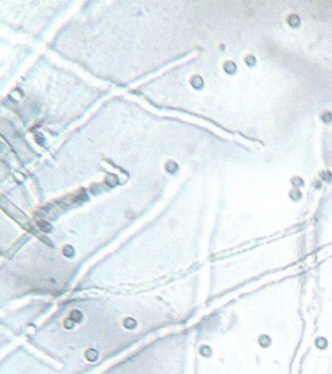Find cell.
I'll return each instance as SVG.
<instances>
[{"mask_svg":"<svg viewBox=\"0 0 332 374\" xmlns=\"http://www.w3.org/2000/svg\"><path fill=\"white\" fill-rule=\"evenodd\" d=\"M124 326L127 328H134L136 326V322L134 319H126L124 321Z\"/></svg>","mask_w":332,"mask_h":374,"instance_id":"cell-1","label":"cell"},{"mask_svg":"<svg viewBox=\"0 0 332 374\" xmlns=\"http://www.w3.org/2000/svg\"><path fill=\"white\" fill-rule=\"evenodd\" d=\"M70 318L73 322H80L82 320V314L79 311H73L70 315Z\"/></svg>","mask_w":332,"mask_h":374,"instance_id":"cell-2","label":"cell"},{"mask_svg":"<svg viewBox=\"0 0 332 374\" xmlns=\"http://www.w3.org/2000/svg\"><path fill=\"white\" fill-rule=\"evenodd\" d=\"M63 254L67 257L73 256V255H74V250H73V248L70 247V246H66V247L65 248V250H63Z\"/></svg>","mask_w":332,"mask_h":374,"instance_id":"cell-3","label":"cell"}]
</instances>
